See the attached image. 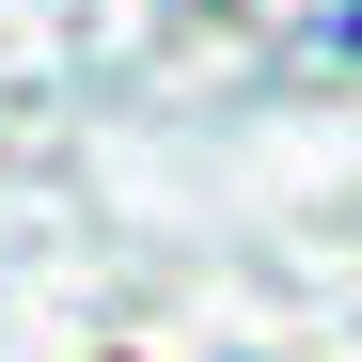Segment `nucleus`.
I'll return each instance as SVG.
<instances>
[{
  "label": "nucleus",
  "mask_w": 362,
  "mask_h": 362,
  "mask_svg": "<svg viewBox=\"0 0 362 362\" xmlns=\"http://www.w3.org/2000/svg\"><path fill=\"white\" fill-rule=\"evenodd\" d=\"M346 47H362V16H346Z\"/></svg>",
  "instance_id": "obj_1"
}]
</instances>
